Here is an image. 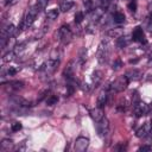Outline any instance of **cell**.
<instances>
[{
	"label": "cell",
	"instance_id": "obj_4",
	"mask_svg": "<svg viewBox=\"0 0 152 152\" xmlns=\"http://www.w3.org/2000/svg\"><path fill=\"white\" fill-rule=\"evenodd\" d=\"M58 39L62 44H69L72 39V32L69 27V25H62L58 30Z\"/></svg>",
	"mask_w": 152,
	"mask_h": 152
},
{
	"label": "cell",
	"instance_id": "obj_9",
	"mask_svg": "<svg viewBox=\"0 0 152 152\" xmlns=\"http://www.w3.org/2000/svg\"><path fill=\"white\" fill-rule=\"evenodd\" d=\"M151 132V124L150 122H145L142 124L135 132V135L138 138H146L148 135V133Z\"/></svg>",
	"mask_w": 152,
	"mask_h": 152
},
{
	"label": "cell",
	"instance_id": "obj_5",
	"mask_svg": "<svg viewBox=\"0 0 152 152\" xmlns=\"http://www.w3.org/2000/svg\"><path fill=\"white\" fill-rule=\"evenodd\" d=\"M96 131H97V134L101 137V138H104L109 134V131H110V125H109V121L107 118H102L100 121L96 122Z\"/></svg>",
	"mask_w": 152,
	"mask_h": 152
},
{
	"label": "cell",
	"instance_id": "obj_20",
	"mask_svg": "<svg viewBox=\"0 0 152 152\" xmlns=\"http://www.w3.org/2000/svg\"><path fill=\"white\" fill-rule=\"evenodd\" d=\"M58 14H59V10H57V8H51V10H49V11L46 12V17H48L50 20L57 19Z\"/></svg>",
	"mask_w": 152,
	"mask_h": 152
},
{
	"label": "cell",
	"instance_id": "obj_13",
	"mask_svg": "<svg viewBox=\"0 0 152 152\" xmlns=\"http://www.w3.org/2000/svg\"><path fill=\"white\" fill-rule=\"evenodd\" d=\"M84 7L88 12L97 8V7H101V2L100 0H86L84 1Z\"/></svg>",
	"mask_w": 152,
	"mask_h": 152
},
{
	"label": "cell",
	"instance_id": "obj_27",
	"mask_svg": "<svg viewBox=\"0 0 152 152\" xmlns=\"http://www.w3.org/2000/svg\"><path fill=\"white\" fill-rule=\"evenodd\" d=\"M19 70H20V68H17V66H10V68L7 69V75H8V76H14Z\"/></svg>",
	"mask_w": 152,
	"mask_h": 152
},
{
	"label": "cell",
	"instance_id": "obj_28",
	"mask_svg": "<svg viewBox=\"0 0 152 152\" xmlns=\"http://www.w3.org/2000/svg\"><path fill=\"white\" fill-rule=\"evenodd\" d=\"M146 28H147L150 32H152V12L148 14V17H147V19H146Z\"/></svg>",
	"mask_w": 152,
	"mask_h": 152
},
{
	"label": "cell",
	"instance_id": "obj_2",
	"mask_svg": "<svg viewBox=\"0 0 152 152\" xmlns=\"http://www.w3.org/2000/svg\"><path fill=\"white\" fill-rule=\"evenodd\" d=\"M108 57H109V44H108V40L103 39L97 46L96 58H97L100 64H103L108 61Z\"/></svg>",
	"mask_w": 152,
	"mask_h": 152
},
{
	"label": "cell",
	"instance_id": "obj_3",
	"mask_svg": "<svg viewBox=\"0 0 152 152\" xmlns=\"http://www.w3.org/2000/svg\"><path fill=\"white\" fill-rule=\"evenodd\" d=\"M128 83H129V80L127 78V76H120L118 78H115L110 86H109V89L114 93H120V91H124L127 87H128Z\"/></svg>",
	"mask_w": 152,
	"mask_h": 152
},
{
	"label": "cell",
	"instance_id": "obj_21",
	"mask_svg": "<svg viewBox=\"0 0 152 152\" xmlns=\"http://www.w3.org/2000/svg\"><path fill=\"white\" fill-rule=\"evenodd\" d=\"M8 84H10V88L13 90H20L24 88V83L21 81H12Z\"/></svg>",
	"mask_w": 152,
	"mask_h": 152
},
{
	"label": "cell",
	"instance_id": "obj_26",
	"mask_svg": "<svg viewBox=\"0 0 152 152\" xmlns=\"http://www.w3.org/2000/svg\"><path fill=\"white\" fill-rule=\"evenodd\" d=\"M14 56H15V53H14V51H8V52H6V53L4 55V58H2V61H4L5 63H7V62H10V61H12Z\"/></svg>",
	"mask_w": 152,
	"mask_h": 152
},
{
	"label": "cell",
	"instance_id": "obj_25",
	"mask_svg": "<svg viewBox=\"0 0 152 152\" xmlns=\"http://www.w3.org/2000/svg\"><path fill=\"white\" fill-rule=\"evenodd\" d=\"M83 19H84V13L82 11L76 12V14H75V23L76 24H81L83 21Z\"/></svg>",
	"mask_w": 152,
	"mask_h": 152
},
{
	"label": "cell",
	"instance_id": "obj_7",
	"mask_svg": "<svg viewBox=\"0 0 152 152\" xmlns=\"http://www.w3.org/2000/svg\"><path fill=\"white\" fill-rule=\"evenodd\" d=\"M89 146V139L87 137H78L74 142V148L77 152H84Z\"/></svg>",
	"mask_w": 152,
	"mask_h": 152
},
{
	"label": "cell",
	"instance_id": "obj_35",
	"mask_svg": "<svg viewBox=\"0 0 152 152\" xmlns=\"http://www.w3.org/2000/svg\"><path fill=\"white\" fill-rule=\"evenodd\" d=\"M19 0H6V5H14L17 4Z\"/></svg>",
	"mask_w": 152,
	"mask_h": 152
},
{
	"label": "cell",
	"instance_id": "obj_16",
	"mask_svg": "<svg viewBox=\"0 0 152 152\" xmlns=\"http://www.w3.org/2000/svg\"><path fill=\"white\" fill-rule=\"evenodd\" d=\"M72 6H74V0H62V2L59 5V11L68 12Z\"/></svg>",
	"mask_w": 152,
	"mask_h": 152
},
{
	"label": "cell",
	"instance_id": "obj_22",
	"mask_svg": "<svg viewBox=\"0 0 152 152\" xmlns=\"http://www.w3.org/2000/svg\"><path fill=\"white\" fill-rule=\"evenodd\" d=\"M12 146H13V141L11 139H4L1 141V150H4V151L10 150Z\"/></svg>",
	"mask_w": 152,
	"mask_h": 152
},
{
	"label": "cell",
	"instance_id": "obj_19",
	"mask_svg": "<svg viewBox=\"0 0 152 152\" xmlns=\"http://www.w3.org/2000/svg\"><path fill=\"white\" fill-rule=\"evenodd\" d=\"M122 33H124V30H122L121 27H116V28L109 30L107 34H108L109 37H112V38H119L120 36H122Z\"/></svg>",
	"mask_w": 152,
	"mask_h": 152
},
{
	"label": "cell",
	"instance_id": "obj_10",
	"mask_svg": "<svg viewBox=\"0 0 152 152\" xmlns=\"http://www.w3.org/2000/svg\"><path fill=\"white\" fill-rule=\"evenodd\" d=\"M103 13H104V8L97 7V8H95V10H93V11L89 12V19H90L93 23H96V21H99V20L102 18Z\"/></svg>",
	"mask_w": 152,
	"mask_h": 152
},
{
	"label": "cell",
	"instance_id": "obj_33",
	"mask_svg": "<svg viewBox=\"0 0 152 152\" xmlns=\"http://www.w3.org/2000/svg\"><path fill=\"white\" fill-rule=\"evenodd\" d=\"M100 2H101V7L102 8H107L112 4V0H100Z\"/></svg>",
	"mask_w": 152,
	"mask_h": 152
},
{
	"label": "cell",
	"instance_id": "obj_31",
	"mask_svg": "<svg viewBox=\"0 0 152 152\" xmlns=\"http://www.w3.org/2000/svg\"><path fill=\"white\" fill-rule=\"evenodd\" d=\"M48 4H49V0H38L37 1V5H38V7L42 10V8H45L46 6H48Z\"/></svg>",
	"mask_w": 152,
	"mask_h": 152
},
{
	"label": "cell",
	"instance_id": "obj_24",
	"mask_svg": "<svg viewBox=\"0 0 152 152\" xmlns=\"http://www.w3.org/2000/svg\"><path fill=\"white\" fill-rule=\"evenodd\" d=\"M58 101V96L57 95H50L46 97V104L48 106H52V104H56Z\"/></svg>",
	"mask_w": 152,
	"mask_h": 152
},
{
	"label": "cell",
	"instance_id": "obj_37",
	"mask_svg": "<svg viewBox=\"0 0 152 152\" xmlns=\"http://www.w3.org/2000/svg\"><path fill=\"white\" fill-rule=\"evenodd\" d=\"M151 112H152V107H151Z\"/></svg>",
	"mask_w": 152,
	"mask_h": 152
},
{
	"label": "cell",
	"instance_id": "obj_29",
	"mask_svg": "<svg viewBox=\"0 0 152 152\" xmlns=\"http://www.w3.org/2000/svg\"><path fill=\"white\" fill-rule=\"evenodd\" d=\"M121 66H122V62H121L119 58L115 59V61L113 62V64H112V69H113V70H119Z\"/></svg>",
	"mask_w": 152,
	"mask_h": 152
},
{
	"label": "cell",
	"instance_id": "obj_14",
	"mask_svg": "<svg viewBox=\"0 0 152 152\" xmlns=\"http://www.w3.org/2000/svg\"><path fill=\"white\" fill-rule=\"evenodd\" d=\"M107 99H108V93H107V90H101L100 91V94H99V96H97V106L99 107H104L106 106V103H107Z\"/></svg>",
	"mask_w": 152,
	"mask_h": 152
},
{
	"label": "cell",
	"instance_id": "obj_1",
	"mask_svg": "<svg viewBox=\"0 0 152 152\" xmlns=\"http://www.w3.org/2000/svg\"><path fill=\"white\" fill-rule=\"evenodd\" d=\"M39 11H40V8L38 7V5H34V6L30 7L27 10L25 17H24V20H23V23L20 25V28H28L34 23L36 18H37V15L39 13Z\"/></svg>",
	"mask_w": 152,
	"mask_h": 152
},
{
	"label": "cell",
	"instance_id": "obj_12",
	"mask_svg": "<svg viewBox=\"0 0 152 152\" xmlns=\"http://www.w3.org/2000/svg\"><path fill=\"white\" fill-rule=\"evenodd\" d=\"M126 76H127V78L129 81H137L142 76V72L140 70H138V69H131V70H128L126 72Z\"/></svg>",
	"mask_w": 152,
	"mask_h": 152
},
{
	"label": "cell",
	"instance_id": "obj_15",
	"mask_svg": "<svg viewBox=\"0 0 152 152\" xmlns=\"http://www.w3.org/2000/svg\"><path fill=\"white\" fill-rule=\"evenodd\" d=\"M131 39L132 38H129L127 36H120L119 38H116V45H118V48H120V49L126 48L131 43Z\"/></svg>",
	"mask_w": 152,
	"mask_h": 152
},
{
	"label": "cell",
	"instance_id": "obj_18",
	"mask_svg": "<svg viewBox=\"0 0 152 152\" xmlns=\"http://www.w3.org/2000/svg\"><path fill=\"white\" fill-rule=\"evenodd\" d=\"M91 81H93V84H94L95 87H97L99 83L102 81V71H100V70L94 71L93 75H91Z\"/></svg>",
	"mask_w": 152,
	"mask_h": 152
},
{
	"label": "cell",
	"instance_id": "obj_34",
	"mask_svg": "<svg viewBox=\"0 0 152 152\" xmlns=\"http://www.w3.org/2000/svg\"><path fill=\"white\" fill-rule=\"evenodd\" d=\"M152 150V146L151 145H144V146H141V147H139V151H151Z\"/></svg>",
	"mask_w": 152,
	"mask_h": 152
},
{
	"label": "cell",
	"instance_id": "obj_11",
	"mask_svg": "<svg viewBox=\"0 0 152 152\" xmlns=\"http://www.w3.org/2000/svg\"><path fill=\"white\" fill-rule=\"evenodd\" d=\"M89 114H90V116H91V119L95 121V122H97V121H100L103 116H104V112H103V108L102 107H95V108H93L90 112H89Z\"/></svg>",
	"mask_w": 152,
	"mask_h": 152
},
{
	"label": "cell",
	"instance_id": "obj_6",
	"mask_svg": "<svg viewBox=\"0 0 152 152\" xmlns=\"http://www.w3.org/2000/svg\"><path fill=\"white\" fill-rule=\"evenodd\" d=\"M148 112H150V107L145 102L138 100L137 102L133 103V113L137 118H141V116L146 115Z\"/></svg>",
	"mask_w": 152,
	"mask_h": 152
},
{
	"label": "cell",
	"instance_id": "obj_36",
	"mask_svg": "<svg viewBox=\"0 0 152 152\" xmlns=\"http://www.w3.org/2000/svg\"><path fill=\"white\" fill-rule=\"evenodd\" d=\"M129 1H137V0H129Z\"/></svg>",
	"mask_w": 152,
	"mask_h": 152
},
{
	"label": "cell",
	"instance_id": "obj_30",
	"mask_svg": "<svg viewBox=\"0 0 152 152\" xmlns=\"http://www.w3.org/2000/svg\"><path fill=\"white\" fill-rule=\"evenodd\" d=\"M21 124L20 122H18V121H15V122H13L12 124V126H11V129H12V132H19L20 129H21Z\"/></svg>",
	"mask_w": 152,
	"mask_h": 152
},
{
	"label": "cell",
	"instance_id": "obj_23",
	"mask_svg": "<svg viewBox=\"0 0 152 152\" xmlns=\"http://www.w3.org/2000/svg\"><path fill=\"white\" fill-rule=\"evenodd\" d=\"M25 46H26V43H21V44H19V45H15V46H14V49H13V51H14L15 56L21 55V53L25 51V49H26Z\"/></svg>",
	"mask_w": 152,
	"mask_h": 152
},
{
	"label": "cell",
	"instance_id": "obj_32",
	"mask_svg": "<svg viewBox=\"0 0 152 152\" xmlns=\"http://www.w3.org/2000/svg\"><path fill=\"white\" fill-rule=\"evenodd\" d=\"M137 1H129V4H128V10L131 11V12H135V8H137V4H135Z\"/></svg>",
	"mask_w": 152,
	"mask_h": 152
},
{
	"label": "cell",
	"instance_id": "obj_17",
	"mask_svg": "<svg viewBox=\"0 0 152 152\" xmlns=\"http://www.w3.org/2000/svg\"><path fill=\"white\" fill-rule=\"evenodd\" d=\"M113 21L115 24H122V23H125V14L122 12H120V11H115L113 13Z\"/></svg>",
	"mask_w": 152,
	"mask_h": 152
},
{
	"label": "cell",
	"instance_id": "obj_8",
	"mask_svg": "<svg viewBox=\"0 0 152 152\" xmlns=\"http://www.w3.org/2000/svg\"><path fill=\"white\" fill-rule=\"evenodd\" d=\"M132 40L137 42V43H146L145 33H144V30L141 28V26H137L133 30V32H132Z\"/></svg>",
	"mask_w": 152,
	"mask_h": 152
}]
</instances>
